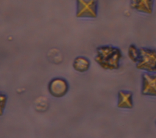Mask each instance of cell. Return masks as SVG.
Listing matches in <instances>:
<instances>
[{"label":"cell","mask_w":156,"mask_h":138,"mask_svg":"<svg viewBox=\"0 0 156 138\" xmlns=\"http://www.w3.org/2000/svg\"><path fill=\"white\" fill-rule=\"evenodd\" d=\"M122 58L121 50L112 46H102L97 47L95 61L104 69L114 70L119 67Z\"/></svg>","instance_id":"6da1fadb"},{"label":"cell","mask_w":156,"mask_h":138,"mask_svg":"<svg viewBox=\"0 0 156 138\" xmlns=\"http://www.w3.org/2000/svg\"><path fill=\"white\" fill-rule=\"evenodd\" d=\"M140 57L136 63L138 69L150 73H156V49L149 47H140Z\"/></svg>","instance_id":"7a4b0ae2"},{"label":"cell","mask_w":156,"mask_h":138,"mask_svg":"<svg viewBox=\"0 0 156 138\" xmlns=\"http://www.w3.org/2000/svg\"><path fill=\"white\" fill-rule=\"evenodd\" d=\"M76 16L94 18L98 14V0H76Z\"/></svg>","instance_id":"3957f363"},{"label":"cell","mask_w":156,"mask_h":138,"mask_svg":"<svg viewBox=\"0 0 156 138\" xmlns=\"http://www.w3.org/2000/svg\"><path fill=\"white\" fill-rule=\"evenodd\" d=\"M141 94L156 97V73L144 72L141 77Z\"/></svg>","instance_id":"277c9868"},{"label":"cell","mask_w":156,"mask_h":138,"mask_svg":"<svg viewBox=\"0 0 156 138\" xmlns=\"http://www.w3.org/2000/svg\"><path fill=\"white\" fill-rule=\"evenodd\" d=\"M48 89L52 95L55 97H61L66 93L68 86L66 80L63 78H57L51 81Z\"/></svg>","instance_id":"5b68a950"},{"label":"cell","mask_w":156,"mask_h":138,"mask_svg":"<svg viewBox=\"0 0 156 138\" xmlns=\"http://www.w3.org/2000/svg\"><path fill=\"white\" fill-rule=\"evenodd\" d=\"M154 2L155 0H130V6L136 12L151 14L153 12Z\"/></svg>","instance_id":"8992f818"},{"label":"cell","mask_w":156,"mask_h":138,"mask_svg":"<svg viewBox=\"0 0 156 138\" xmlns=\"http://www.w3.org/2000/svg\"><path fill=\"white\" fill-rule=\"evenodd\" d=\"M117 106L121 109H132L133 108L132 93L127 91H119L118 93Z\"/></svg>","instance_id":"52a82bcc"},{"label":"cell","mask_w":156,"mask_h":138,"mask_svg":"<svg viewBox=\"0 0 156 138\" xmlns=\"http://www.w3.org/2000/svg\"><path fill=\"white\" fill-rule=\"evenodd\" d=\"M90 66V61L83 57H79L76 58L73 63L74 68L78 72H83L87 71Z\"/></svg>","instance_id":"ba28073f"},{"label":"cell","mask_w":156,"mask_h":138,"mask_svg":"<svg viewBox=\"0 0 156 138\" xmlns=\"http://www.w3.org/2000/svg\"><path fill=\"white\" fill-rule=\"evenodd\" d=\"M128 56L133 63H136L140 57V49L135 44H130L128 48Z\"/></svg>","instance_id":"9c48e42d"},{"label":"cell","mask_w":156,"mask_h":138,"mask_svg":"<svg viewBox=\"0 0 156 138\" xmlns=\"http://www.w3.org/2000/svg\"><path fill=\"white\" fill-rule=\"evenodd\" d=\"M7 97L4 94H0V116L2 115L3 110L6 103Z\"/></svg>","instance_id":"30bf717a"},{"label":"cell","mask_w":156,"mask_h":138,"mask_svg":"<svg viewBox=\"0 0 156 138\" xmlns=\"http://www.w3.org/2000/svg\"><path fill=\"white\" fill-rule=\"evenodd\" d=\"M155 124H156V121H155Z\"/></svg>","instance_id":"8fae6325"}]
</instances>
